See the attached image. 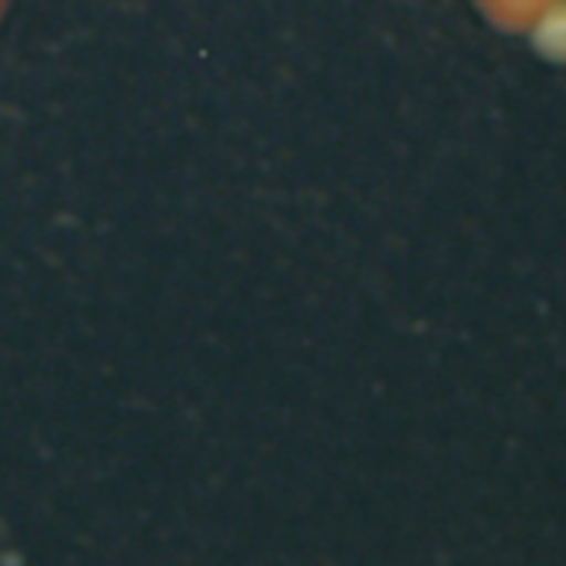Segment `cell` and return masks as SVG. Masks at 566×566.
Listing matches in <instances>:
<instances>
[{
    "mask_svg": "<svg viewBox=\"0 0 566 566\" xmlns=\"http://www.w3.org/2000/svg\"><path fill=\"white\" fill-rule=\"evenodd\" d=\"M533 44L549 61H566V0H553V4L539 14L533 28Z\"/></svg>",
    "mask_w": 566,
    "mask_h": 566,
    "instance_id": "cell-1",
    "label": "cell"
},
{
    "mask_svg": "<svg viewBox=\"0 0 566 566\" xmlns=\"http://www.w3.org/2000/svg\"><path fill=\"white\" fill-rule=\"evenodd\" d=\"M0 4H4V0H0Z\"/></svg>",
    "mask_w": 566,
    "mask_h": 566,
    "instance_id": "cell-2",
    "label": "cell"
}]
</instances>
